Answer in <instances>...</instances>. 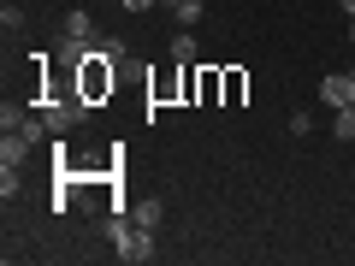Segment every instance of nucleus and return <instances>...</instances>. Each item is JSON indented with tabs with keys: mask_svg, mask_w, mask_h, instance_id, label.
Instances as JSON below:
<instances>
[{
	"mask_svg": "<svg viewBox=\"0 0 355 266\" xmlns=\"http://www.w3.org/2000/svg\"><path fill=\"white\" fill-rule=\"evenodd\" d=\"M77 95H83V101L89 107H101V101H113V89H119V65L113 60H107V53L101 48H95V53H89V60L83 65H77Z\"/></svg>",
	"mask_w": 355,
	"mask_h": 266,
	"instance_id": "nucleus-1",
	"label": "nucleus"
},
{
	"mask_svg": "<svg viewBox=\"0 0 355 266\" xmlns=\"http://www.w3.org/2000/svg\"><path fill=\"white\" fill-rule=\"evenodd\" d=\"M107 237H113V249H119V260H130V266H137V260H148V254H154V231H142V225H130L125 213H113V219H107Z\"/></svg>",
	"mask_w": 355,
	"mask_h": 266,
	"instance_id": "nucleus-2",
	"label": "nucleus"
},
{
	"mask_svg": "<svg viewBox=\"0 0 355 266\" xmlns=\"http://www.w3.org/2000/svg\"><path fill=\"white\" fill-rule=\"evenodd\" d=\"M196 101L202 107L225 101V65H196Z\"/></svg>",
	"mask_w": 355,
	"mask_h": 266,
	"instance_id": "nucleus-3",
	"label": "nucleus"
},
{
	"mask_svg": "<svg viewBox=\"0 0 355 266\" xmlns=\"http://www.w3.org/2000/svg\"><path fill=\"white\" fill-rule=\"evenodd\" d=\"M320 101L338 113V107H355V77L349 71H331V77H320Z\"/></svg>",
	"mask_w": 355,
	"mask_h": 266,
	"instance_id": "nucleus-4",
	"label": "nucleus"
},
{
	"mask_svg": "<svg viewBox=\"0 0 355 266\" xmlns=\"http://www.w3.org/2000/svg\"><path fill=\"white\" fill-rule=\"evenodd\" d=\"M148 101H154V107H166V101H184V65H172V71L148 77Z\"/></svg>",
	"mask_w": 355,
	"mask_h": 266,
	"instance_id": "nucleus-5",
	"label": "nucleus"
},
{
	"mask_svg": "<svg viewBox=\"0 0 355 266\" xmlns=\"http://www.w3.org/2000/svg\"><path fill=\"white\" fill-rule=\"evenodd\" d=\"M166 60H172V65H202V42H196V30H178L172 48H166Z\"/></svg>",
	"mask_w": 355,
	"mask_h": 266,
	"instance_id": "nucleus-6",
	"label": "nucleus"
},
{
	"mask_svg": "<svg viewBox=\"0 0 355 266\" xmlns=\"http://www.w3.org/2000/svg\"><path fill=\"white\" fill-rule=\"evenodd\" d=\"M130 225H142V231H160V219H166V202H154V195H142L137 207H130Z\"/></svg>",
	"mask_w": 355,
	"mask_h": 266,
	"instance_id": "nucleus-7",
	"label": "nucleus"
},
{
	"mask_svg": "<svg viewBox=\"0 0 355 266\" xmlns=\"http://www.w3.org/2000/svg\"><path fill=\"white\" fill-rule=\"evenodd\" d=\"M95 53V42H77V36H60V71H77V65Z\"/></svg>",
	"mask_w": 355,
	"mask_h": 266,
	"instance_id": "nucleus-8",
	"label": "nucleus"
},
{
	"mask_svg": "<svg viewBox=\"0 0 355 266\" xmlns=\"http://www.w3.org/2000/svg\"><path fill=\"white\" fill-rule=\"evenodd\" d=\"M60 36H77V42H95V18H89L83 6H71V12H65V24H60Z\"/></svg>",
	"mask_w": 355,
	"mask_h": 266,
	"instance_id": "nucleus-9",
	"label": "nucleus"
},
{
	"mask_svg": "<svg viewBox=\"0 0 355 266\" xmlns=\"http://www.w3.org/2000/svg\"><path fill=\"white\" fill-rule=\"evenodd\" d=\"M243 95H249V71L243 65H225V101L219 107H243Z\"/></svg>",
	"mask_w": 355,
	"mask_h": 266,
	"instance_id": "nucleus-10",
	"label": "nucleus"
},
{
	"mask_svg": "<svg viewBox=\"0 0 355 266\" xmlns=\"http://www.w3.org/2000/svg\"><path fill=\"white\" fill-rule=\"evenodd\" d=\"M18 190H24L18 166H6V160H0V202H18Z\"/></svg>",
	"mask_w": 355,
	"mask_h": 266,
	"instance_id": "nucleus-11",
	"label": "nucleus"
},
{
	"mask_svg": "<svg viewBox=\"0 0 355 266\" xmlns=\"http://www.w3.org/2000/svg\"><path fill=\"white\" fill-rule=\"evenodd\" d=\"M24 6H18V0H6V6H0V30H6V36H18V30H24Z\"/></svg>",
	"mask_w": 355,
	"mask_h": 266,
	"instance_id": "nucleus-12",
	"label": "nucleus"
},
{
	"mask_svg": "<svg viewBox=\"0 0 355 266\" xmlns=\"http://www.w3.org/2000/svg\"><path fill=\"white\" fill-rule=\"evenodd\" d=\"M331 130H338V142H355V107H338L331 113Z\"/></svg>",
	"mask_w": 355,
	"mask_h": 266,
	"instance_id": "nucleus-13",
	"label": "nucleus"
},
{
	"mask_svg": "<svg viewBox=\"0 0 355 266\" xmlns=\"http://www.w3.org/2000/svg\"><path fill=\"white\" fill-rule=\"evenodd\" d=\"M24 118H30V107H18V101H6V107H0V130H18Z\"/></svg>",
	"mask_w": 355,
	"mask_h": 266,
	"instance_id": "nucleus-14",
	"label": "nucleus"
},
{
	"mask_svg": "<svg viewBox=\"0 0 355 266\" xmlns=\"http://www.w3.org/2000/svg\"><path fill=\"white\" fill-rule=\"evenodd\" d=\"M95 48H101V53H107V60H113V65H119V60H125V53H130V48H125V36H95Z\"/></svg>",
	"mask_w": 355,
	"mask_h": 266,
	"instance_id": "nucleus-15",
	"label": "nucleus"
},
{
	"mask_svg": "<svg viewBox=\"0 0 355 266\" xmlns=\"http://www.w3.org/2000/svg\"><path fill=\"white\" fill-rule=\"evenodd\" d=\"M308 130H314V113H308V107H296V113H291V136H308Z\"/></svg>",
	"mask_w": 355,
	"mask_h": 266,
	"instance_id": "nucleus-16",
	"label": "nucleus"
},
{
	"mask_svg": "<svg viewBox=\"0 0 355 266\" xmlns=\"http://www.w3.org/2000/svg\"><path fill=\"white\" fill-rule=\"evenodd\" d=\"M125 12H148V6H160V0H119Z\"/></svg>",
	"mask_w": 355,
	"mask_h": 266,
	"instance_id": "nucleus-17",
	"label": "nucleus"
},
{
	"mask_svg": "<svg viewBox=\"0 0 355 266\" xmlns=\"http://www.w3.org/2000/svg\"><path fill=\"white\" fill-rule=\"evenodd\" d=\"M343 12H349V18H355V0H343Z\"/></svg>",
	"mask_w": 355,
	"mask_h": 266,
	"instance_id": "nucleus-18",
	"label": "nucleus"
},
{
	"mask_svg": "<svg viewBox=\"0 0 355 266\" xmlns=\"http://www.w3.org/2000/svg\"><path fill=\"white\" fill-rule=\"evenodd\" d=\"M160 6H166V12H172V6H178V0H160Z\"/></svg>",
	"mask_w": 355,
	"mask_h": 266,
	"instance_id": "nucleus-19",
	"label": "nucleus"
},
{
	"mask_svg": "<svg viewBox=\"0 0 355 266\" xmlns=\"http://www.w3.org/2000/svg\"><path fill=\"white\" fill-rule=\"evenodd\" d=\"M349 77H355V60H349Z\"/></svg>",
	"mask_w": 355,
	"mask_h": 266,
	"instance_id": "nucleus-20",
	"label": "nucleus"
},
{
	"mask_svg": "<svg viewBox=\"0 0 355 266\" xmlns=\"http://www.w3.org/2000/svg\"><path fill=\"white\" fill-rule=\"evenodd\" d=\"M196 6H207V0H196Z\"/></svg>",
	"mask_w": 355,
	"mask_h": 266,
	"instance_id": "nucleus-21",
	"label": "nucleus"
}]
</instances>
